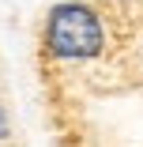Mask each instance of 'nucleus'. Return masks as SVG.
I'll return each instance as SVG.
<instances>
[{
	"label": "nucleus",
	"instance_id": "2",
	"mask_svg": "<svg viewBox=\"0 0 143 147\" xmlns=\"http://www.w3.org/2000/svg\"><path fill=\"white\" fill-rule=\"evenodd\" d=\"M0 140H8V121H4V106H0Z\"/></svg>",
	"mask_w": 143,
	"mask_h": 147
},
{
	"label": "nucleus",
	"instance_id": "1",
	"mask_svg": "<svg viewBox=\"0 0 143 147\" xmlns=\"http://www.w3.org/2000/svg\"><path fill=\"white\" fill-rule=\"evenodd\" d=\"M45 49L60 61H91L105 49V26L87 4H60L49 11Z\"/></svg>",
	"mask_w": 143,
	"mask_h": 147
}]
</instances>
